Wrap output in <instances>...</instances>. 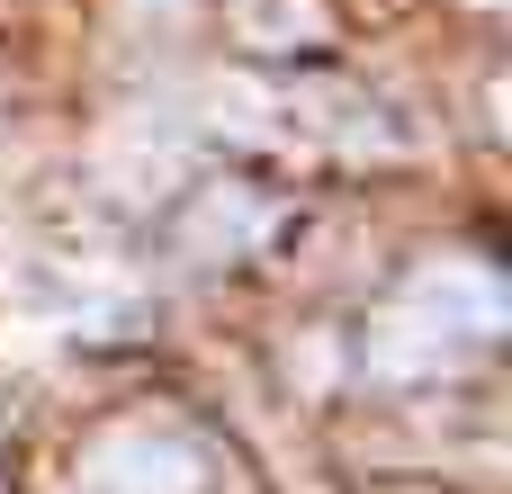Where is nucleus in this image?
<instances>
[{
  "label": "nucleus",
  "mask_w": 512,
  "mask_h": 494,
  "mask_svg": "<svg viewBox=\"0 0 512 494\" xmlns=\"http://www.w3.org/2000/svg\"><path fill=\"white\" fill-rule=\"evenodd\" d=\"M512 324V297H504V270L486 252H432L414 261L378 315L360 324V378L378 387H414V378H450L468 360H486Z\"/></svg>",
  "instance_id": "obj_1"
},
{
  "label": "nucleus",
  "mask_w": 512,
  "mask_h": 494,
  "mask_svg": "<svg viewBox=\"0 0 512 494\" xmlns=\"http://www.w3.org/2000/svg\"><path fill=\"white\" fill-rule=\"evenodd\" d=\"M81 494H207L216 486V450L180 423H117L81 450L72 468Z\"/></svg>",
  "instance_id": "obj_2"
},
{
  "label": "nucleus",
  "mask_w": 512,
  "mask_h": 494,
  "mask_svg": "<svg viewBox=\"0 0 512 494\" xmlns=\"http://www.w3.org/2000/svg\"><path fill=\"white\" fill-rule=\"evenodd\" d=\"M261 225H270L261 189H198L189 216H180V243H189L198 261H243V252L261 243Z\"/></svg>",
  "instance_id": "obj_3"
},
{
  "label": "nucleus",
  "mask_w": 512,
  "mask_h": 494,
  "mask_svg": "<svg viewBox=\"0 0 512 494\" xmlns=\"http://www.w3.org/2000/svg\"><path fill=\"white\" fill-rule=\"evenodd\" d=\"M234 36L252 54H297V45H324L333 18H324V0H234Z\"/></svg>",
  "instance_id": "obj_4"
},
{
  "label": "nucleus",
  "mask_w": 512,
  "mask_h": 494,
  "mask_svg": "<svg viewBox=\"0 0 512 494\" xmlns=\"http://www.w3.org/2000/svg\"><path fill=\"white\" fill-rule=\"evenodd\" d=\"M126 9H135V18H180L189 0H126Z\"/></svg>",
  "instance_id": "obj_5"
}]
</instances>
